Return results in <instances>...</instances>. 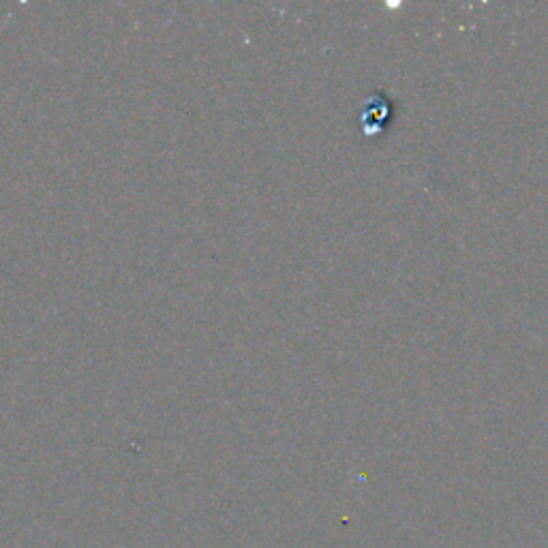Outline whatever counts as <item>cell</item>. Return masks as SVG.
I'll return each mask as SVG.
<instances>
[{
  "label": "cell",
  "mask_w": 548,
  "mask_h": 548,
  "mask_svg": "<svg viewBox=\"0 0 548 548\" xmlns=\"http://www.w3.org/2000/svg\"><path fill=\"white\" fill-rule=\"evenodd\" d=\"M379 99H371L367 110H364V114L360 116V125L364 129V135H379L384 131L388 118H390V101L379 93L377 95Z\"/></svg>",
  "instance_id": "1"
}]
</instances>
